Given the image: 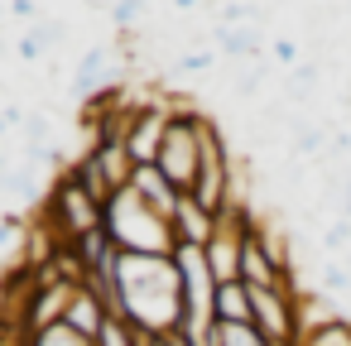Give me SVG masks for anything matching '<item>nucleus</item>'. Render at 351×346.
<instances>
[{"instance_id": "nucleus-1", "label": "nucleus", "mask_w": 351, "mask_h": 346, "mask_svg": "<svg viewBox=\"0 0 351 346\" xmlns=\"http://www.w3.org/2000/svg\"><path fill=\"white\" fill-rule=\"evenodd\" d=\"M101 226H106V236H111V245H116L121 255H173V250H178L173 221L159 217L154 207H145L130 188L106 202Z\"/></svg>"}, {"instance_id": "nucleus-2", "label": "nucleus", "mask_w": 351, "mask_h": 346, "mask_svg": "<svg viewBox=\"0 0 351 346\" xmlns=\"http://www.w3.org/2000/svg\"><path fill=\"white\" fill-rule=\"evenodd\" d=\"M197 164H202V149H197V106H193V101H173V106H169V130H164V145H159L154 169L173 183V193H193Z\"/></svg>"}, {"instance_id": "nucleus-3", "label": "nucleus", "mask_w": 351, "mask_h": 346, "mask_svg": "<svg viewBox=\"0 0 351 346\" xmlns=\"http://www.w3.org/2000/svg\"><path fill=\"white\" fill-rule=\"evenodd\" d=\"M101 212H106V207H97V202L87 197V188L77 183V173L68 169V173L53 183L49 202H44V226L68 245V240H77V236H87V231H97V226H101Z\"/></svg>"}, {"instance_id": "nucleus-4", "label": "nucleus", "mask_w": 351, "mask_h": 346, "mask_svg": "<svg viewBox=\"0 0 351 346\" xmlns=\"http://www.w3.org/2000/svg\"><path fill=\"white\" fill-rule=\"evenodd\" d=\"M298 293L289 288H250V322L269 346H298Z\"/></svg>"}, {"instance_id": "nucleus-5", "label": "nucleus", "mask_w": 351, "mask_h": 346, "mask_svg": "<svg viewBox=\"0 0 351 346\" xmlns=\"http://www.w3.org/2000/svg\"><path fill=\"white\" fill-rule=\"evenodd\" d=\"M164 130H169V106L164 101H140V111L130 116V130H125V154H130L135 169L159 159Z\"/></svg>"}, {"instance_id": "nucleus-6", "label": "nucleus", "mask_w": 351, "mask_h": 346, "mask_svg": "<svg viewBox=\"0 0 351 346\" xmlns=\"http://www.w3.org/2000/svg\"><path fill=\"white\" fill-rule=\"evenodd\" d=\"M111 77H116V49L97 44V49H87V58L77 63V73H73V92L87 97V101H97L101 92H111V87H106Z\"/></svg>"}, {"instance_id": "nucleus-7", "label": "nucleus", "mask_w": 351, "mask_h": 346, "mask_svg": "<svg viewBox=\"0 0 351 346\" xmlns=\"http://www.w3.org/2000/svg\"><path fill=\"white\" fill-rule=\"evenodd\" d=\"M212 231H217V217H212L193 193H183L178 207H173V240H178V245H207Z\"/></svg>"}, {"instance_id": "nucleus-8", "label": "nucleus", "mask_w": 351, "mask_h": 346, "mask_svg": "<svg viewBox=\"0 0 351 346\" xmlns=\"http://www.w3.org/2000/svg\"><path fill=\"white\" fill-rule=\"evenodd\" d=\"M111 312H106V303H101V293L97 288H73V298H68V308H63V322L77 332V336H87V341H97V332H101V322H106Z\"/></svg>"}, {"instance_id": "nucleus-9", "label": "nucleus", "mask_w": 351, "mask_h": 346, "mask_svg": "<svg viewBox=\"0 0 351 346\" xmlns=\"http://www.w3.org/2000/svg\"><path fill=\"white\" fill-rule=\"evenodd\" d=\"M130 193L145 202V207H154L159 217H169L173 221V207H178V197L183 193H173V183L154 169V164H145V169H135V178H130Z\"/></svg>"}, {"instance_id": "nucleus-10", "label": "nucleus", "mask_w": 351, "mask_h": 346, "mask_svg": "<svg viewBox=\"0 0 351 346\" xmlns=\"http://www.w3.org/2000/svg\"><path fill=\"white\" fill-rule=\"evenodd\" d=\"M293 308H298V341H303L308 332H317V327H327V322L346 317V312L337 308V298H332V293H322V288H303V293L293 298Z\"/></svg>"}, {"instance_id": "nucleus-11", "label": "nucleus", "mask_w": 351, "mask_h": 346, "mask_svg": "<svg viewBox=\"0 0 351 346\" xmlns=\"http://www.w3.org/2000/svg\"><path fill=\"white\" fill-rule=\"evenodd\" d=\"M212 317H217V322H250V288H245L241 279H231V284H217Z\"/></svg>"}, {"instance_id": "nucleus-12", "label": "nucleus", "mask_w": 351, "mask_h": 346, "mask_svg": "<svg viewBox=\"0 0 351 346\" xmlns=\"http://www.w3.org/2000/svg\"><path fill=\"white\" fill-rule=\"evenodd\" d=\"M322 149H327V130L317 121H308V116H293V154L298 159H313Z\"/></svg>"}, {"instance_id": "nucleus-13", "label": "nucleus", "mask_w": 351, "mask_h": 346, "mask_svg": "<svg viewBox=\"0 0 351 346\" xmlns=\"http://www.w3.org/2000/svg\"><path fill=\"white\" fill-rule=\"evenodd\" d=\"M25 346H92L87 336H77L68 322H49L39 332H25Z\"/></svg>"}, {"instance_id": "nucleus-14", "label": "nucleus", "mask_w": 351, "mask_h": 346, "mask_svg": "<svg viewBox=\"0 0 351 346\" xmlns=\"http://www.w3.org/2000/svg\"><path fill=\"white\" fill-rule=\"evenodd\" d=\"M217 346H269L255 322H217Z\"/></svg>"}, {"instance_id": "nucleus-15", "label": "nucleus", "mask_w": 351, "mask_h": 346, "mask_svg": "<svg viewBox=\"0 0 351 346\" xmlns=\"http://www.w3.org/2000/svg\"><path fill=\"white\" fill-rule=\"evenodd\" d=\"M92 346H140V341H135V322H125V317H106Z\"/></svg>"}, {"instance_id": "nucleus-16", "label": "nucleus", "mask_w": 351, "mask_h": 346, "mask_svg": "<svg viewBox=\"0 0 351 346\" xmlns=\"http://www.w3.org/2000/svg\"><path fill=\"white\" fill-rule=\"evenodd\" d=\"M317 288L322 293H351V274H346V264L341 260H322V269H317Z\"/></svg>"}, {"instance_id": "nucleus-17", "label": "nucleus", "mask_w": 351, "mask_h": 346, "mask_svg": "<svg viewBox=\"0 0 351 346\" xmlns=\"http://www.w3.org/2000/svg\"><path fill=\"white\" fill-rule=\"evenodd\" d=\"M346 240H351V221H346V217H341V221H332V226L322 231V245H327L332 255H337V250H346Z\"/></svg>"}, {"instance_id": "nucleus-18", "label": "nucleus", "mask_w": 351, "mask_h": 346, "mask_svg": "<svg viewBox=\"0 0 351 346\" xmlns=\"http://www.w3.org/2000/svg\"><path fill=\"white\" fill-rule=\"evenodd\" d=\"M269 53H274V63H279V68H289V73L298 68V44H293V39H274V49H269Z\"/></svg>"}, {"instance_id": "nucleus-19", "label": "nucleus", "mask_w": 351, "mask_h": 346, "mask_svg": "<svg viewBox=\"0 0 351 346\" xmlns=\"http://www.w3.org/2000/svg\"><path fill=\"white\" fill-rule=\"evenodd\" d=\"M212 63H217V53L197 49V53H183V58H178V73H207Z\"/></svg>"}, {"instance_id": "nucleus-20", "label": "nucleus", "mask_w": 351, "mask_h": 346, "mask_svg": "<svg viewBox=\"0 0 351 346\" xmlns=\"http://www.w3.org/2000/svg\"><path fill=\"white\" fill-rule=\"evenodd\" d=\"M140 10H145V0H116V10H111V15H116L121 29H130V25L140 20Z\"/></svg>"}, {"instance_id": "nucleus-21", "label": "nucleus", "mask_w": 351, "mask_h": 346, "mask_svg": "<svg viewBox=\"0 0 351 346\" xmlns=\"http://www.w3.org/2000/svg\"><path fill=\"white\" fill-rule=\"evenodd\" d=\"M337 212L351 221V173H346V178H341V188H337Z\"/></svg>"}, {"instance_id": "nucleus-22", "label": "nucleus", "mask_w": 351, "mask_h": 346, "mask_svg": "<svg viewBox=\"0 0 351 346\" xmlns=\"http://www.w3.org/2000/svg\"><path fill=\"white\" fill-rule=\"evenodd\" d=\"M15 15L29 20V25H39V5H34V0H15Z\"/></svg>"}, {"instance_id": "nucleus-23", "label": "nucleus", "mask_w": 351, "mask_h": 346, "mask_svg": "<svg viewBox=\"0 0 351 346\" xmlns=\"http://www.w3.org/2000/svg\"><path fill=\"white\" fill-rule=\"evenodd\" d=\"M5 173H10V164H5V154H0V178H5Z\"/></svg>"}, {"instance_id": "nucleus-24", "label": "nucleus", "mask_w": 351, "mask_h": 346, "mask_svg": "<svg viewBox=\"0 0 351 346\" xmlns=\"http://www.w3.org/2000/svg\"><path fill=\"white\" fill-rule=\"evenodd\" d=\"M5 346H25V336H15V341H5Z\"/></svg>"}, {"instance_id": "nucleus-25", "label": "nucleus", "mask_w": 351, "mask_h": 346, "mask_svg": "<svg viewBox=\"0 0 351 346\" xmlns=\"http://www.w3.org/2000/svg\"><path fill=\"white\" fill-rule=\"evenodd\" d=\"M346 10H351V0H346Z\"/></svg>"}, {"instance_id": "nucleus-26", "label": "nucleus", "mask_w": 351, "mask_h": 346, "mask_svg": "<svg viewBox=\"0 0 351 346\" xmlns=\"http://www.w3.org/2000/svg\"><path fill=\"white\" fill-rule=\"evenodd\" d=\"M250 5H255V0H250Z\"/></svg>"}]
</instances>
